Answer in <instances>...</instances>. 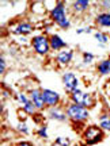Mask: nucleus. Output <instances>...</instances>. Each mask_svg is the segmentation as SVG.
<instances>
[{"label":"nucleus","mask_w":110,"mask_h":146,"mask_svg":"<svg viewBox=\"0 0 110 146\" xmlns=\"http://www.w3.org/2000/svg\"><path fill=\"white\" fill-rule=\"evenodd\" d=\"M50 16L57 22L60 27H63V29H68L69 27V22L67 21V16H65V7H64L63 3H58L53 8L52 12H50Z\"/></svg>","instance_id":"nucleus-1"},{"label":"nucleus","mask_w":110,"mask_h":146,"mask_svg":"<svg viewBox=\"0 0 110 146\" xmlns=\"http://www.w3.org/2000/svg\"><path fill=\"white\" fill-rule=\"evenodd\" d=\"M67 115H68L71 119L80 122V120H84L89 118V111L84 108L83 106L72 104V106H69L68 110H67Z\"/></svg>","instance_id":"nucleus-2"},{"label":"nucleus","mask_w":110,"mask_h":146,"mask_svg":"<svg viewBox=\"0 0 110 146\" xmlns=\"http://www.w3.org/2000/svg\"><path fill=\"white\" fill-rule=\"evenodd\" d=\"M84 138H86V141H87L89 145H95V143H98L103 138V133H102L101 129L95 127V126H91V127H89L86 130Z\"/></svg>","instance_id":"nucleus-3"},{"label":"nucleus","mask_w":110,"mask_h":146,"mask_svg":"<svg viewBox=\"0 0 110 146\" xmlns=\"http://www.w3.org/2000/svg\"><path fill=\"white\" fill-rule=\"evenodd\" d=\"M33 46H34V49H36V52L38 54H46L49 52V47H50V42H49L48 38L40 35L33 39Z\"/></svg>","instance_id":"nucleus-4"},{"label":"nucleus","mask_w":110,"mask_h":146,"mask_svg":"<svg viewBox=\"0 0 110 146\" xmlns=\"http://www.w3.org/2000/svg\"><path fill=\"white\" fill-rule=\"evenodd\" d=\"M63 80H64V85H65V88H67L68 92L72 94L75 89H78L76 88V87H78V78L75 77L73 73H65Z\"/></svg>","instance_id":"nucleus-5"},{"label":"nucleus","mask_w":110,"mask_h":146,"mask_svg":"<svg viewBox=\"0 0 110 146\" xmlns=\"http://www.w3.org/2000/svg\"><path fill=\"white\" fill-rule=\"evenodd\" d=\"M42 98H44V102H45V104L48 106H56L58 102V95L56 92H53L50 89H44L42 91Z\"/></svg>","instance_id":"nucleus-6"},{"label":"nucleus","mask_w":110,"mask_h":146,"mask_svg":"<svg viewBox=\"0 0 110 146\" xmlns=\"http://www.w3.org/2000/svg\"><path fill=\"white\" fill-rule=\"evenodd\" d=\"M30 96H32V102L34 103L36 108H38V110L44 108L45 102H44V98H42V92H40L38 89H34V91H32Z\"/></svg>","instance_id":"nucleus-7"},{"label":"nucleus","mask_w":110,"mask_h":146,"mask_svg":"<svg viewBox=\"0 0 110 146\" xmlns=\"http://www.w3.org/2000/svg\"><path fill=\"white\" fill-rule=\"evenodd\" d=\"M49 42H50V47H52V49H61V47L67 46V43L58 35H52L50 39H49Z\"/></svg>","instance_id":"nucleus-8"},{"label":"nucleus","mask_w":110,"mask_h":146,"mask_svg":"<svg viewBox=\"0 0 110 146\" xmlns=\"http://www.w3.org/2000/svg\"><path fill=\"white\" fill-rule=\"evenodd\" d=\"M71 98H72L73 103H76L78 106H83L84 98H86V94H83L80 89H75L72 94H71Z\"/></svg>","instance_id":"nucleus-9"},{"label":"nucleus","mask_w":110,"mask_h":146,"mask_svg":"<svg viewBox=\"0 0 110 146\" xmlns=\"http://www.w3.org/2000/svg\"><path fill=\"white\" fill-rule=\"evenodd\" d=\"M72 60V52H61L58 53L57 61L60 64H68Z\"/></svg>","instance_id":"nucleus-10"},{"label":"nucleus","mask_w":110,"mask_h":146,"mask_svg":"<svg viewBox=\"0 0 110 146\" xmlns=\"http://www.w3.org/2000/svg\"><path fill=\"white\" fill-rule=\"evenodd\" d=\"M97 22L99 23L101 26L110 27V14H101V15H98Z\"/></svg>","instance_id":"nucleus-11"},{"label":"nucleus","mask_w":110,"mask_h":146,"mask_svg":"<svg viewBox=\"0 0 110 146\" xmlns=\"http://www.w3.org/2000/svg\"><path fill=\"white\" fill-rule=\"evenodd\" d=\"M33 27L29 25V23H21L19 26H18V29L15 30L16 34H29V33H32Z\"/></svg>","instance_id":"nucleus-12"},{"label":"nucleus","mask_w":110,"mask_h":146,"mask_svg":"<svg viewBox=\"0 0 110 146\" xmlns=\"http://www.w3.org/2000/svg\"><path fill=\"white\" fill-rule=\"evenodd\" d=\"M98 70H99L102 74H107L110 72V60H105L98 65Z\"/></svg>","instance_id":"nucleus-13"},{"label":"nucleus","mask_w":110,"mask_h":146,"mask_svg":"<svg viewBox=\"0 0 110 146\" xmlns=\"http://www.w3.org/2000/svg\"><path fill=\"white\" fill-rule=\"evenodd\" d=\"M87 7H89V1L87 0H79V1L73 3V8L76 11H84Z\"/></svg>","instance_id":"nucleus-14"},{"label":"nucleus","mask_w":110,"mask_h":146,"mask_svg":"<svg viewBox=\"0 0 110 146\" xmlns=\"http://www.w3.org/2000/svg\"><path fill=\"white\" fill-rule=\"evenodd\" d=\"M99 127H101V129H103V130H110V118H109V116L103 115V116L101 118Z\"/></svg>","instance_id":"nucleus-15"},{"label":"nucleus","mask_w":110,"mask_h":146,"mask_svg":"<svg viewBox=\"0 0 110 146\" xmlns=\"http://www.w3.org/2000/svg\"><path fill=\"white\" fill-rule=\"evenodd\" d=\"M50 116L53 119H57V120H65V115L60 111V110H50Z\"/></svg>","instance_id":"nucleus-16"},{"label":"nucleus","mask_w":110,"mask_h":146,"mask_svg":"<svg viewBox=\"0 0 110 146\" xmlns=\"http://www.w3.org/2000/svg\"><path fill=\"white\" fill-rule=\"evenodd\" d=\"M23 108H25V111H26L27 114H34V108H36V106H34V103H33L32 100H27L26 103L23 104Z\"/></svg>","instance_id":"nucleus-17"},{"label":"nucleus","mask_w":110,"mask_h":146,"mask_svg":"<svg viewBox=\"0 0 110 146\" xmlns=\"http://www.w3.org/2000/svg\"><path fill=\"white\" fill-rule=\"evenodd\" d=\"M95 38H97V41L101 42V43H106V42H107V35L102 34V33H97V34H95Z\"/></svg>","instance_id":"nucleus-18"},{"label":"nucleus","mask_w":110,"mask_h":146,"mask_svg":"<svg viewBox=\"0 0 110 146\" xmlns=\"http://www.w3.org/2000/svg\"><path fill=\"white\" fill-rule=\"evenodd\" d=\"M93 106V99L89 94H86V98H84V102H83V107H91Z\"/></svg>","instance_id":"nucleus-19"},{"label":"nucleus","mask_w":110,"mask_h":146,"mask_svg":"<svg viewBox=\"0 0 110 146\" xmlns=\"http://www.w3.org/2000/svg\"><path fill=\"white\" fill-rule=\"evenodd\" d=\"M38 135L42 137V138H46L48 137V133H46V127L44 126V127H41L40 130H38Z\"/></svg>","instance_id":"nucleus-20"},{"label":"nucleus","mask_w":110,"mask_h":146,"mask_svg":"<svg viewBox=\"0 0 110 146\" xmlns=\"http://www.w3.org/2000/svg\"><path fill=\"white\" fill-rule=\"evenodd\" d=\"M94 58V56L93 54H90V53H84V62H91V60Z\"/></svg>","instance_id":"nucleus-21"},{"label":"nucleus","mask_w":110,"mask_h":146,"mask_svg":"<svg viewBox=\"0 0 110 146\" xmlns=\"http://www.w3.org/2000/svg\"><path fill=\"white\" fill-rule=\"evenodd\" d=\"M5 69V62H4V58H0V73L4 72Z\"/></svg>","instance_id":"nucleus-22"},{"label":"nucleus","mask_w":110,"mask_h":146,"mask_svg":"<svg viewBox=\"0 0 110 146\" xmlns=\"http://www.w3.org/2000/svg\"><path fill=\"white\" fill-rule=\"evenodd\" d=\"M56 142H57V143H61L63 146H67L69 141H68V139H61V138H57V141H56Z\"/></svg>","instance_id":"nucleus-23"},{"label":"nucleus","mask_w":110,"mask_h":146,"mask_svg":"<svg viewBox=\"0 0 110 146\" xmlns=\"http://www.w3.org/2000/svg\"><path fill=\"white\" fill-rule=\"evenodd\" d=\"M19 99H21V102L23 103V104L27 102V99H26V96H25V95H19Z\"/></svg>","instance_id":"nucleus-24"},{"label":"nucleus","mask_w":110,"mask_h":146,"mask_svg":"<svg viewBox=\"0 0 110 146\" xmlns=\"http://www.w3.org/2000/svg\"><path fill=\"white\" fill-rule=\"evenodd\" d=\"M19 130H21V131H25V133H27V127H26V125H19Z\"/></svg>","instance_id":"nucleus-25"},{"label":"nucleus","mask_w":110,"mask_h":146,"mask_svg":"<svg viewBox=\"0 0 110 146\" xmlns=\"http://www.w3.org/2000/svg\"><path fill=\"white\" fill-rule=\"evenodd\" d=\"M18 146H33L32 143H29V142H21Z\"/></svg>","instance_id":"nucleus-26"},{"label":"nucleus","mask_w":110,"mask_h":146,"mask_svg":"<svg viewBox=\"0 0 110 146\" xmlns=\"http://www.w3.org/2000/svg\"><path fill=\"white\" fill-rule=\"evenodd\" d=\"M102 4H103V7H106V8H110V1H102Z\"/></svg>","instance_id":"nucleus-27"},{"label":"nucleus","mask_w":110,"mask_h":146,"mask_svg":"<svg viewBox=\"0 0 110 146\" xmlns=\"http://www.w3.org/2000/svg\"><path fill=\"white\" fill-rule=\"evenodd\" d=\"M84 33H91V29H90V27H87V29H84Z\"/></svg>","instance_id":"nucleus-28"},{"label":"nucleus","mask_w":110,"mask_h":146,"mask_svg":"<svg viewBox=\"0 0 110 146\" xmlns=\"http://www.w3.org/2000/svg\"><path fill=\"white\" fill-rule=\"evenodd\" d=\"M82 33H84V30H83V29H79V30H78V34H82Z\"/></svg>","instance_id":"nucleus-29"},{"label":"nucleus","mask_w":110,"mask_h":146,"mask_svg":"<svg viewBox=\"0 0 110 146\" xmlns=\"http://www.w3.org/2000/svg\"><path fill=\"white\" fill-rule=\"evenodd\" d=\"M54 146H56V145H54Z\"/></svg>","instance_id":"nucleus-30"}]
</instances>
